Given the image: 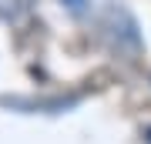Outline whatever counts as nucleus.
Listing matches in <instances>:
<instances>
[{
  "instance_id": "nucleus-1",
  "label": "nucleus",
  "mask_w": 151,
  "mask_h": 144,
  "mask_svg": "<svg viewBox=\"0 0 151 144\" xmlns=\"http://www.w3.org/2000/svg\"><path fill=\"white\" fill-rule=\"evenodd\" d=\"M67 4H81V0H67Z\"/></svg>"
}]
</instances>
